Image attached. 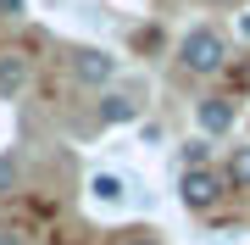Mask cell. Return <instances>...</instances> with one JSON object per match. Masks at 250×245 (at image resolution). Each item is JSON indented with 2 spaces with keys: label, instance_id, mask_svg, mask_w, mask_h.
Returning <instances> with one entry per match:
<instances>
[{
  "label": "cell",
  "instance_id": "6da1fadb",
  "mask_svg": "<svg viewBox=\"0 0 250 245\" xmlns=\"http://www.w3.org/2000/svg\"><path fill=\"white\" fill-rule=\"evenodd\" d=\"M223 67H228V39H223V28L200 22V28H189V34L178 39V73H184V78H217Z\"/></svg>",
  "mask_w": 250,
  "mask_h": 245
},
{
  "label": "cell",
  "instance_id": "7a4b0ae2",
  "mask_svg": "<svg viewBox=\"0 0 250 245\" xmlns=\"http://www.w3.org/2000/svg\"><path fill=\"white\" fill-rule=\"evenodd\" d=\"M228 190H233V184H228L223 167H178V200H184L189 212H200V218L223 206Z\"/></svg>",
  "mask_w": 250,
  "mask_h": 245
},
{
  "label": "cell",
  "instance_id": "3957f363",
  "mask_svg": "<svg viewBox=\"0 0 250 245\" xmlns=\"http://www.w3.org/2000/svg\"><path fill=\"white\" fill-rule=\"evenodd\" d=\"M67 73L83 89H111L117 73H123V62L111 50H100V45H67Z\"/></svg>",
  "mask_w": 250,
  "mask_h": 245
},
{
  "label": "cell",
  "instance_id": "277c9868",
  "mask_svg": "<svg viewBox=\"0 0 250 245\" xmlns=\"http://www.w3.org/2000/svg\"><path fill=\"white\" fill-rule=\"evenodd\" d=\"M233 117H239V111H233L228 95H200V100H195V128H200V139H223L228 128H233Z\"/></svg>",
  "mask_w": 250,
  "mask_h": 245
},
{
  "label": "cell",
  "instance_id": "5b68a950",
  "mask_svg": "<svg viewBox=\"0 0 250 245\" xmlns=\"http://www.w3.org/2000/svg\"><path fill=\"white\" fill-rule=\"evenodd\" d=\"M95 117L106 123V128L139 123V117H145V100H139L134 89H106V95H100V106H95Z\"/></svg>",
  "mask_w": 250,
  "mask_h": 245
},
{
  "label": "cell",
  "instance_id": "8992f818",
  "mask_svg": "<svg viewBox=\"0 0 250 245\" xmlns=\"http://www.w3.org/2000/svg\"><path fill=\"white\" fill-rule=\"evenodd\" d=\"M28 78H34V62L22 50H0V100H17L28 89Z\"/></svg>",
  "mask_w": 250,
  "mask_h": 245
},
{
  "label": "cell",
  "instance_id": "52a82bcc",
  "mask_svg": "<svg viewBox=\"0 0 250 245\" xmlns=\"http://www.w3.org/2000/svg\"><path fill=\"white\" fill-rule=\"evenodd\" d=\"M89 195L100 200V206H123V200H128V184L117 178V173H95V178H89Z\"/></svg>",
  "mask_w": 250,
  "mask_h": 245
},
{
  "label": "cell",
  "instance_id": "ba28073f",
  "mask_svg": "<svg viewBox=\"0 0 250 245\" xmlns=\"http://www.w3.org/2000/svg\"><path fill=\"white\" fill-rule=\"evenodd\" d=\"M223 173H228V184H233V190H250V145H228Z\"/></svg>",
  "mask_w": 250,
  "mask_h": 245
},
{
  "label": "cell",
  "instance_id": "9c48e42d",
  "mask_svg": "<svg viewBox=\"0 0 250 245\" xmlns=\"http://www.w3.org/2000/svg\"><path fill=\"white\" fill-rule=\"evenodd\" d=\"M17 178H22V173H17V156H6V151H0V200L17 190Z\"/></svg>",
  "mask_w": 250,
  "mask_h": 245
},
{
  "label": "cell",
  "instance_id": "30bf717a",
  "mask_svg": "<svg viewBox=\"0 0 250 245\" xmlns=\"http://www.w3.org/2000/svg\"><path fill=\"white\" fill-rule=\"evenodd\" d=\"M178 162H184V167H211V145H206V139H195V145H184Z\"/></svg>",
  "mask_w": 250,
  "mask_h": 245
},
{
  "label": "cell",
  "instance_id": "8fae6325",
  "mask_svg": "<svg viewBox=\"0 0 250 245\" xmlns=\"http://www.w3.org/2000/svg\"><path fill=\"white\" fill-rule=\"evenodd\" d=\"M123 245H161V240L150 234V228H128V234H123Z\"/></svg>",
  "mask_w": 250,
  "mask_h": 245
},
{
  "label": "cell",
  "instance_id": "7c38bea8",
  "mask_svg": "<svg viewBox=\"0 0 250 245\" xmlns=\"http://www.w3.org/2000/svg\"><path fill=\"white\" fill-rule=\"evenodd\" d=\"M28 11V0H0V17H22Z\"/></svg>",
  "mask_w": 250,
  "mask_h": 245
},
{
  "label": "cell",
  "instance_id": "4fadbf2b",
  "mask_svg": "<svg viewBox=\"0 0 250 245\" xmlns=\"http://www.w3.org/2000/svg\"><path fill=\"white\" fill-rule=\"evenodd\" d=\"M0 245H22V240H17V228H0Z\"/></svg>",
  "mask_w": 250,
  "mask_h": 245
},
{
  "label": "cell",
  "instance_id": "5bb4252c",
  "mask_svg": "<svg viewBox=\"0 0 250 245\" xmlns=\"http://www.w3.org/2000/svg\"><path fill=\"white\" fill-rule=\"evenodd\" d=\"M206 6H233V0H206Z\"/></svg>",
  "mask_w": 250,
  "mask_h": 245
}]
</instances>
